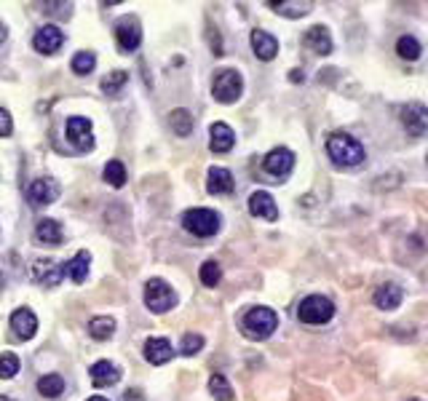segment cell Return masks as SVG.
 Wrapping results in <instances>:
<instances>
[{"mask_svg": "<svg viewBox=\"0 0 428 401\" xmlns=\"http://www.w3.org/2000/svg\"><path fill=\"white\" fill-rule=\"evenodd\" d=\"M327 153H329V158L337 163V166H359L361 160L367 158V153H364V145H361L356 136H351L346 132H334L329 139H327Z\"/></svg>", "mask_w": 428, "mask_h": 401, "instance_id": "1", "label": "cell"}, {"mask_svg": "<svg viewBox=\"0 0 428 401\" xmlns=\"http://www.w3.org/2000/svg\"><path fill=\"white\" fill-rule=\"evenodd\" d=\"M244 332L246 337H252V340H268L270 334L276 332V326H279V316H276V310H270L265 305H257L252 310H246V316H244Z\"/></svg>", "mask_w": 428, "mask_h": 401, "instance_id": "2", "label": "cell"}, {"mask_svg": "<svg viewBox=\"0 0 428 401\" xmlns=\"http://www.w3.org/2000/svg\"><path fill=\"white\" fill-rule=\"evenodd\" d=\"M241 91H244V78H241L239 70H220V72L214 75L212 94L217 102L233 105V102L241 96Z\"/></svg>", "mask_w": 428, "mask_h": 401, "instance_id": "3", "label": "cell"}, {"mask_svg": "<svg viewBox=\"0 0 428 401\" xmlns=\"http://www.w3.org/2000/svg\"><path fill=\"white\" fill-rule=\"evenodd\" d=\"M220 214L212 212V209H190L182 217V225H185L187 233L199 236V238H209L220 230Z\"/></svg>", "mask_w": 428, "mask_h": 401, "instance_id": "4", "label": "cell"}, {"mask_svg": "<svg viewBox=\"0 0 428 401\" xmlns=\"http://www.w3.org/2000/svg\"><path fill=\"white\" fill-rule=\"evenodd\" d=\"M334 316V305L332 300H327V297H321V294H310L306 297L300 307H297V319L303 321V324H327V321Z\"/></svg>", "mask_w": 428, "mask_h": 401, "instance_id": "5", "label": "cell"}, {"mask_svg": "<svg viewBox=\"0 0 428 401\" xmlns=\"http://www.w3.org/2000/svg\"><path fill=\"white\" fill-rule=\"evenodd\" d=\"M145 305L153 313H166L177 305V294L163 279H150L145 284Z\"/></svg>", "mask_w": 428, "mask_h": 401, "instance_id": "6", "label": "cell"}, {"mask_svg": "<svg viewBox=\"0 0 428 401\" xmlns=\"http://www.w3.org/2000/svg\"><path fill=\"white\" fill-rule=\"evenodd\" d=\"M115 38H118L120 51H137L139 43H142V27H139V19L137 16H120L115 22Z\"/></svg>", "mask_w": 428, "mask_h": 401, "instance_id": "7", "label": "cell"}, {"mask_svg": "<svg viewBox=\"0 0 428 401\" xmlns=\"http://www.w3.org/2000/svg\"><path fill=\"white\" fill-rule=\"evenodd\" d=\"M67 139L75 150H92L94 134H92V118L83 115H73L67 120Z\"/></svg>", "mask_w": 428, "mask_h": 401, "instance_id": "8", "label": "cell"}, {"mask_svg": "<svg viewBox=\"0 0 428 401\" xmlns=\"http://www.w3.org/2000/svg\"><path fill=\"white\" fill-rule=\"evenodd\" d=\"M263 169H265L268 174H273L276 179L289 177V172L294 169V153L287 150V147H273L265 155V160H263Z\"/></svg>", "mask_w": 428, "mask_h": 401, "instance_id": "9", "label": "cell"}, {"mask_svg": "<svg viewBox=\"0 0 428 401\" xmlns=\"http://www.w3.org/2000/svg\"><path fill=\"white\" fill-rule=\"evenodd\" d=\"M401 123L410 136H423L428 129V110L420 102H410L407 107H401Z\"/></svg>", "mask_w": 428, "mask_h": 401, "instance_id": "10", "label": "cell"}, {"mask_svg": "<svg viewBox=\"0 0 428 401\" xmlns=\"http://www.w3.org/2000/svg\"><path fill=\"white\" fill-rule=\"evenodd\" d=\"M30 200L32 206H49L54 200L59 198V182L51 179V177H38L32 185H30Z\"/></svg>", "mask_w": 428, "mask_h": 401, "instance_id": "11", "label": "cell"}, {"mask_svg": "<svg viewBox=\"0 0 428 401\" xmlns=\"http://www.w3.org/2000/svg\"><path fill=\"white\" fill-rule=\"evenodd\" d=\"M62 43H65V32L56 25L40 27L38 32H35V38H32V46L40 53H56L62 49Z\"/></svg>", "mask_w": 428, "mask_h": 401, "instance_id": "12", "label": "cell"}, {"mask_svg": "<svg viewBox=\"0 0 428 401\" xmlns=\"http://www.w3.org/2000/svg\"><path fill=\"white\" fill-rule=\"evenodd\" d=\"M65 276V265L54 262V260H38L32 262V279L43 284V286H59Z\"/></svg>", "mask_w": 428, "mask_h": 401, "instance_id": "13", "label": "cell"}, {"mask_svg": "<svg viewBox=\"0 0 428 401\" xmlns=\"http://www.w3.org/2000/svg\"><path fill=\"white\" fill-rule=\"evenodd\" d=\"M11 329L19 340H30L32 334L38 332V319H35V313H32L30 307H19V310H13Z\"/></svg>", "mask_w": 428, "mask_h": 401, "instance_id": "14", "label": "cell"}, {"mask_svg": "<svg viewBox=\"0 0 428 401\" xmlns=\"http://www.w3.org/2000/svg\"><path fill=\"white\" fill-rule=\"evenodd\" d=\"M249 212H252V217H263V219H279V209H276V200H273V196L270 193H265V190H257V193H252V198H249Z\"/></svg>", "mask_w": 428, "mask_h": 401, "instance_id": "15", "label": "cell"}, {"mask_svg": "<svg viewBox=\"0 0 428 401\" xmlns=\"http://www.w3.org/2000/svg\"><path fill=\"white\" fill-rule=\"evenodd\" d=\"M172 356H174V348L166 337H150L145 343V359L150 361V364L160 367V364L172 361Z\"/></svg>", "mask_w": 428, "mask_h": 401, "instance_id": "16", "label": "cell"}, {"mask_svg": "<svg viewBox=\"0 0 428 401\" xmlns=\"http://www.w3.org/2000/svg\"><path fill=\"white\" fill-rule=\"evenodd\" d=\"M249 40H252L254 53H257L263 62H270V59L279 53V40L273 38L270 32H265V30H254Z\"/></svg>", "mask_w": 428, "mask_h": 401, "instance_id": "17", "label": "cell"}, {"mask_svg": "<svg viewBox=\"0 0 428 401\" xmlns=\"http://www.w3.org/2000/svg\"><path fill=\"white\" fill-rule=\"evenodd\" d=\"M401 300H404V289L399 284H383L374 292V305L380 310H396L401 305Z\"/></svg>", "mask_w": 428, "mask_h": 401, "instance_id": "18", "label": "cell"}, {"mask_svg": "<svg viewBox=\"0 0 428 401\" xmlns=\"http://www.w3.org/2000/svg\"><path fill=\"white\" fill-rule=\"evenodd\" d=\"M303 46H306V49H310L313 53L327 56V53L332 51V38H329L327 27H310L306 35H303Z\"/></svg>", "mask_w": 428, "mask_h": 401, "instance_id": "19", "label": "cell"}, {"mask_svg": "<svg viewBox=\"0 0 428 401\" xmlns=\"http://www.w3.org/2000/svg\"><path fill=\"white\" fill-rule=\"evenodd\" d=\"M209 145H212L214 153H227L236 145V134L227 123H212L209 129Z\"/></svg>", "mask_w": 428, "mask_h": 401, "instance_id": "20", "label": "cell"}, {"mask_svg": "<svg viewBox=\"0 0 428 401\" xmlns=\"http://www.w3.org/2000/svg\"><path fill=\"white\" fill-rule=\"evenodd\" d=\"M89 374H92V383L96 388L115 386L120 380V369L113 364V361H96L92 369H89Z\"/></svg>", "mask_w": 428, "mask_h": 401, "instance_id": "21", "label": "cell"}, {"mask_svg": "<svg viewBox=\"0 0 428 401\" xmlns=\"http://www.w3.org/2000/svg\"><path fill=\"white\" fill-rule=\"evenodd\" d=\"M206 190H209L212 196H225V193H230V190H233V177H230V172L222 169V166L209 169V185H206Z\"/></svg>", "mask_w": 428, "mask_h": 401, "instance_id": "22", "label": "cell"}, {"mask_svg": "<svg viewBox=\"0 0 428 401\" xmlns=\"http://www.w3.org/2000/svg\"><path fill=\"white\" fill-rule=\"evenodd\" d=\"M35 238H38L40 243L56 246V243H62L65 233H62V227H59L56 219H40L38 225H35Z\"/></svg>", "mask_w": 428, "mask_h": 401, "instance_id": "23", "label": "cell"}, {"mask_svg": "<svg viewBox=\"0 0 428 401\" xmlns=\"http://www.w3.org/2000/svg\"><path fill=\"white\" fill-rule=\"evenodd\" d=\"M89 262H92V254L86 252V249H80V252L65 265V273L75 281V284H83L86 276H89Z\"/></svg>", "mask_w": 428, "mask_h": 401, "instance_id": "24", "label": "cell"}, {"mask_svg": "<svg viewBox=\"0 0 428 401\" xmlns=\"http://www.w3.org/2000/svg\"><path fill=\"white\" fill-rule=\"evenodd\" d=\"M38 393L46 399H59L65 393V380L59 374H43L38 380Z\"/></svg>", "mask_w": 428, "mask_h": 401, "instance_id": "25", "label": "cell"}, {"mask_svg": "<svg viewBox=\"0 0 428 401\" xmlns=\"http://www.w3.org/2000/svg\"><path fill=\"white\" fill-rule=\"evenodd\" d=\"M270 8L281 16H289V19H300V16H306L310 11V3H287V0H270L268 3Z\"/></svg>", "mask_w": 428, "mask_h": 401, "instance_id": "26", "label": "cell"}, {"mask_svg": "<svg viewBox=\"0 0 428 401\" xmlns=\"http://www.w3.org/2000/svg\"><path fill=\"white\" fill-rule=\"evenodd\" d=\"M89 332H92L94 340H110L113 332H115V321L110 319V316H96L89 324Z\"/></svg>", "mask_w": 428, "mask_h": 401, "instance_id": "27", "label": "cell"}, {"mask_svg": "<svg viewBox=\"0 0 428 401\" xmlns=\"http://www.w3.org/2000/svg\"><path fill=\"white\" fill-rule=\"evenodd\" d=\"M209 390L217 401H233V388L225 380V374H212L209 377Z\"/></svg>", "mask_w": 428, "mask_h": 401, "instance_id": "28", "label": "cell"}, {"mask_svg": "<svg viewBox=\"0 0 428 401\" xmlns=\"http://www.w3.org/2000/svg\"><path fill=\"white\" fill-rule=\"evenodd\" d=\"M169 123H172V129L180 136H187V134L193 132V115L187 113V110H172V115H169Z\"/></svg>", "mask_w": 428, "mask_h": 401, "instance_id": "29", "label": "cell"}, {"mask_svg": "<svg viewBox=\"0 0 428 401\" xmlns=\"http://www.w3.org/2000/svg\"><path fill=\"white\" fill-rule=\"evenodd\" d=\"M396 53H399L401 59H410V62H415V59L423 53V49H420V43H417L413 35H401V38L396 40Z\"/></svg>", "mask_w": 428, "mask_h": 401, "instance_id": "30", "label": "cell"}, {"mask_svg": "<svg viewBox=\"0 0 428 401\" xmlns=\"http://www.w3.org/2000/svg\"><path fill=\"white\" fill-rule=\"evenodd\" d=\"M126 83H129V72H123V70H113L110 75L102 78V91L110 94V96H115Z\"/></svg>", "mask_w": 428, "mask_h": 401, "instance_id": "31", "label": "cell"}, {"mask_svg": "<svg viewBox=\"0 0 428 401\" xmlns=\"http://www.w3.org/2000/svg\"><path fill=\"white\" fill-rule=\"evenodd\" d=\"M105 182H110L113 187H123L126 185V166L120 160H107L105 166Z\"/></svg>", "mask_w": 428, "mask_h": 401, "instance_id": "32", "label": "cell"}, {"mask_svg": "<svg viewBox=\"0 0 428 401\" xmlns=\"http://www.w3.org/2000/svg\"><path fill=\"white\" fill-rule=\"evenodd\" d=\"M73 72H78V75H89L94 67H96V56L92 51H78L73 56Z\"/></svg>", "mask_w": 428, "mask_h": 401, "instance_id": "33", "label": "cell"}, {"mask_svg": "<svg viewBox=\"0 0 428 401\" xmlns=\"http://www.w3.org/2000/svg\"><path fill=\"white\" fill-rule=\"evenodd\" d=\"M220 279H222V267L217 265L214 260L201 265V284H203V286H217Z\"/></svg>", "mask_w": 428, "mask_h": 401, "instance_id": "34", "label": "cell"}, {"mask_svg": "<svg viewBox=\"0 0 428 401\" xmlns=\"http://www.w3.org/2000/svg\"><path fill=\"white\" fill-rule=\"evenodd\" d=\"M16 372H19V356L11 353V350L0 353V377H3V380H11Z\"/></svg>", "mask_w": 428, "mask_h": 401, "instance_id": "35", "label": "cell"}, {"mask_svg": "<svg viewBox=\"0 0 428 401\" xmlns=\"http://www.w3.org/2000/svg\"><path fill=\"white\" fill-rule=\"evenodd\" d=\"M201 348H203V337L196 332H190L182 337V348H180V350H182V356H196Z\"/></svg>", "mask_w": 428, "mask_h": 401, "instance_id": "36", "label": "cell"}, {"mask_svg": "<svg viewBox=\"0 0 428 401\" xmlns=\"http://www.w3.org/2000/svg\"><path fill=\"white\" fill-rule=\"evenodd\" d=\"M13 129V123H11V115H8V110L6 107H0V136H8Z\"/></svg>", "mask_w": 428, "mask_h": 401, "instance_id": "37", "label": "cell"}, {"mask_svg": "<svg viewBox=\"0 0 428 401\" xmlns=\"http://www.w3.org/2000/svg\"><path fill=\"white\" fill-rule=\"evenodd\" d=\"M120 401H147V399L142 396V390H137V388H129V390L120 396Z\"/></svg>", "mask_w": 428, "mask_h": 401, "instance_id": "38", "label": "cell"}, {"mask_svg": "<svg viewBox=\"0 0 428 401\" xmlns=\"http://www.w3.org/2000/svg\"><path fill=\"white\" fill-rule=\"evenodd\" d=\"M303 78H306L303 70H292V72H289V80H292V83H303Z\"/></svg>", "mask_w": 428, "mask_h": 401, "instance_id": "39", "label": "cell"}, {"mask_svg": "<svg viewBox=\"0 0 428 401\" xmlns=\"http://www.w3.org/2000/svg\"><path fill=\"white\" fill-rule=\"evenodd\" d=\"M6 35H8V32H6V25H0V46L6 43Z\"/></svg>", "mask_w": 428, "mask_h": 401, "instance_id": "40", "label": "cell"}, {"mask_svg": "<svg viewBox=\"0 0 428 401\" xmlns=\"http://www.w3.org/2000/svg\"><path fill=\"white\" fill-rule=\"evenodd\" d=\"M89 401H110V399H105V396H92Z\"/></svg>", "mask_w": 428, "mask_h": 401, "instance_id": "41", "label": "cell"}, {"mask_svg": "<svg viewBox=\"0 0 428 401\" xmlns=\"http://www.w3.org/2000/svg\"><path fill=\"white\" fill-rule=\"evenodd\" d=\"M0 401H16V399H11V396H0Z\"/></svg>", "mask_w": 428, "mask_h": 401, "instance_id": "42", "label": "cell"}, {"mask_svg": "<svg viewBox=\"0 0 428 401\" xmlns=\"http://www.w3.org/2000/svg\"><path fill=\"white\" fill-rule=\"evenodd\" d=\"M410 401H420V399H410Z\"/></svg>", "mask_w": 428, "mask_h": 401, "instance_id": "43", "label": "cell"}]
</instances>
